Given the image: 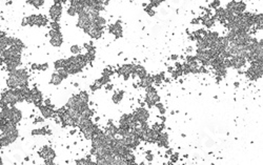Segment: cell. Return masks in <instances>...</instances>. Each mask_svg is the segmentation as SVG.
Listing matches in <instances>:
<instances>
[{"label": "cell", "instance_id": "9c48e42d", "mask_svg": "<svg viewBox=\"0 0 263 165\" xmlns=\"http://www.w3.org/2000/svg\"><path fill=\"white\" fill-rule=\"evenodd\" d=\"M133 115H134V117L136 118V120L138 122H146L149 117L148 109H145V108H137Z\"/></svg>", "mask_w": 263, "mask_h": 165}, {"label": "cell", "instance_id": "74e56055", "mask_svg": "<svg viewBox=\"0 0 263 165\" xmlns=\"http://www.w3.org/2000/svg\"><path fill=\"white\" fill-rule=\"evenodd\" d=\"M66 13H68V15L72 16V17H74V16L78 15V14H77V12H76V10H75L73 7H68V11H66Z\"/></svg>", "mask_w": 263, "mask_h": 165}, {"label": "cell", "instance_id": "5bb4252c", "mask_svg": "<svg viewBox=\"0 0 263 165\" xmlns=\"http://www.w3.org/2000/svg\"><path fill=\"white\" fill-rule=\"evenodd\" d=\"M232 61V67L236 68V70H239V68L243 67L246 64V59L243 58V57H232L231 58Z\"/></svg>", "mask_w": 263, "mask_h": 165}, {"label": "cell", "instance_id": "c3c4849f", "mask_svg": "<svg viewBox=\"0 0 263 165\" xmlns=\"http://www.w3.org/2000/svg\"><path fill=\"white\" fill-rule=\"evenodd\" d=\"M105 85H106V89H107V90H109V89L110 90V89H113V85H110V84H109V83H107V84H105Z\"/></svg>", "mask_w": 263, "mask_h": 165}, {"label": "cell", "instance_id": "d4e9b609", "mask_svg": "<svg viewBox=\"0 0 263 165\" xmlns=\"http://www.w3.org/2000/svg\"><path fill=\"white\" fill-rule=\"evenodd\" d=\"M123 95H124V93L122 92V90H120V92H116L115 94L113 95L112 100L114 101V103H119V102H121V100L123 99Z\"/></svg>", "mask_w": 263, "mask_h": 165}, {"label": "cell", "instance_id": "7bdbcfd3", "mask_svg": "<svg viewBox=\"0 0 263 165\" xmlns=\"http://www.w3.org/2000/svg\"><path fill=\"white\" fill-rule=\"evenodd\" d=\"M177 160H178V154H173L171 157V162H176Z\"/></svg>", "mask_w": 263, "mask_h": 165}, {"label": "cell", "instance_id": "1f68e13d", "mask_svg": "<svg viewBox=\"0 0 263 165\" xmlns=\"http://www.w3.org/2000/svg\"><path fill=\"white\" fill-rule=\"evenodd\" d=\"M98 81L100 82V84L101 85H105V84H107L110 82V76H104V75H102L101 76V78L100 79H98Z\"/></svg>", "mask_w": 263, "mask_h": 165}, {"label": "cell", "instance_id": "ee69618b", "mask_svg": "<svg viewBox=\"0 0 263 165\" xmlns=\"http://www.w3.org/2000/svg\"><path fill=\"white\" fill-rule=\"evenodd\" d=\"M146 160H148V161H152V160H153V155H152V154L149 153V152L146 154Z\"/></svg>", "mask_w": 263, "mask_h": 165}, {"label": "cell", "instance_id": "60d3db41", "mask_svg": "<svg viewBox=\"0 0 263 165\" xmlns=\"http://www.w3.org/2000/svg\"><path fill=\"white\" fill-rule=\"evenodd\" d=\"M197 61V58H196V56H187L186 59H185V62L186 63H192V62H196Z\"/></svg>", "mask_w": 263, "mask_h": 165}, {"label": "cell", "instance_id": "d590c367", "mask_svg": "<svg viewBox=\"0 0 263 165\" xmlns=\"http://www.w3.org/2000/svg\"><path fill=\"white\" fill-rule=\"evenodd\" d=\"M154 131H158V133H161V131H163V128H164V124H160V123H158V124H154L153 127Z\"/></svg>", "mask_w": 263, "mask_h": 165}, {"label": "cell", "instance_id": "e575fe53", "mask_svg": "<svg viewBox=\"0 0 263 165\" xmlns=\"http://www.w3.org/2000/svg\"><path fill=\"white\" fill-rule=\"evenodd\" d=\"M57 73L62 77L63 80H64V79H66V78L68 77V73L66 71L65 68H60V70H57Z\"/></svg>", "mask_w": 263, "mask_h": 165}, {"label": "cell", "instance_id": "8fae6325", "mask_svg": "<svg viewBox=\"0 0 263 165\" xmlns=\"http://www.w3.org/2000/svg\"><path fill=\"white\" fill-rule=\"evenodd\" d=\"M109 33L113 34L116 38L121 37V36H122V26H121L120 21H117L115 24L110 25L109 26Z\"/></svg>", "mask_w": 263, "mask_h": 165}, {"label": "cell", "instance_id": "816d5d0a", "mask_svg": "<svg viewBox=\"0 0 263 165\" xmlns=\"http://www.w3.org/2000/svg\"><path fill=\"white\" fill-rule=\"evenodd\" d=\"M68 1V0H61V3H66Z\"/></svg>", "mask_w": 263, "mask_h": 165}, {"label": "cell", "instance_id": "603a6c76", "mask_svg": "<svg viewBox=\"0 0 263 165\" xmlns=\"http://www.w3.org/2000/svg\"><path fill=\"white\" fill-rule=\"evenodd\" d=\"M49 131L46 127H40V128H36V130L32 131V135L33 136H40V135H48L49 134Z\"/></svg>", "mask_w": 263, "mask_h": 165}, {"label": "cell", "instance_id": "484cf974", "mask_svg": "<svg viewBox=\"0 0 263 165\" xmlns=\"http://www.w3.org/2000/svg\"><path fill=\"white\" fill-rule=\"evenodd\" d=\"M196 41H197V42H196L197 48H200V49L209 48V43H207L206 41L203 39V38H201V39H198V40H196Z\"/></svg>", "mask_w": 263, "mask_h": 165}, {"label": "cell", "instance_id": "e0dca14e", "mask_svg": "<svg viewBox=\"0 0 263 165\" xmlns=\"http://www.w3.org/2000/svg\"><path fill=\"white\" fill-rule=\"evenodd\" d=\"M157 143L159 146L161 147H167V143H168V136L167 134L165 133H159V136H158V140Z\"/></svg>", "mask_w": 263, "mask_h": 165}, {"label": "cell", "instance_id": "4316f807", "mask_svg": "<svg viewBox=\"0 0 263 165\" xmlns=\"http://www.w3.org/2000/svg\"><path fill=\"white\" fill-rule=\"evenodd\" d=\"M49 149H51V147H49V146H43L42 148H40V149H39V152H38V155H39L40 158L45 159L46 157H48V155H49Z\"/></svg>", "mask_w": 263, "mask_h": 165}, {"label": "cell", "instance_id": "f35d334b", "mask_svg": "<svg viewBox=\"0 0 263 165\" xmlns=\"http://www.w3.org/2000/svg\"><path fill=\"white\" fill-rule=\"evenodd\" d=\"M80 51H81V49H80V48L78 45H73L71 48V52L73 54H75V55H78V54H80Z\"/></svg>", "mask_w": 263, "mask_h": 165}, {"label": "cell", "instance_id": "f6af8a7d", "mask_svg": "<svg viewBox=\"0 0 263 165\" xmlns=\"http://www.w3.org/2000/svg\"><path fill=\"white\" fill-rule=\"evenodd\" d=\"M21 25H22V26H26V25H27V18H26V17H24L23 19H22V21H21Z\"/></svg>", "mask_w": 263, "mask_h": 165}, {"label": "cell", "instance_id": "8992f818", "mask_svg": "<svg viewBox=\"0 0 263 165\" xmlns=\"http://www.w3.org/2000/svg\"><path fill=\"white\" fill-rule=\"evenodd\" d=\"M49 37H51V44L55 48H59L61 46L62 42H63V37L61 35L60 31H54V30H51L49 31Z\"/></svg>", "mask_w": 263, "mask_h": 165}, {"label": "cell", "instance_id": "44dd1931", "mask_svg": "<svg viewBox=\"0 0 263 165\" xmlns=\"http://www.w3.org/2000/svg\"><path fill=\"white\" fill-rule=\"evenodd\" d=\"M48 24V19H46L42 15H36V20H35V25L37 26H43Z\"/></svg>", "mask_w": 263, "mask_h": 165}, {"label": "cell", "instance_id": "2e32d148", "mask_svg": "<svg viewBox=\"0 0 263 165\" xmlns=\"http://www.w3.org/2000/svg\"><path fill=\"white\" fill-rule=\"evenodd\" d=\"M200 21L202 22V24L205 25L206 27H212L215 25L216 19H215V17H212L209 14H205L203 17L200 18Z\"/></svg>", "mask_w": 263, "mask_h": 165}, {"label": "cell", "instance_id": "83f0119b", "mask_svg": "<svg viewBox=\"0 0 263 165\" xmlns=\"http://www.w3.org/2000/svg\"><path fill=\"white\" fill-rule=\"evenodd\" d=\"M78 98L82 104H88V95L87 92H81L78 94Z\"/></svg>", "mask_w": 263, "mask_h": 165}, {"label": "cell", "instance_id": "f1b7e54d", "mask_svg": "<svg viewBox=\"0 0 263 165\" xmlns=\"http://www.w3.org/2000/svg\"><path fill=\"white\" fill-rule=\"evenodd\" d=\"M54 66L57 70H60V68H64L65 67V59H59L57 61H55Z\"/></svg>", "mask_w": 263, "mask_h": 165}, {"label": "cell", "instance_id": "d6a6232c", "mask_svg": "<svg viewBox=\"0 0 263 165\" xmlns=\"http://www.w3.org/2000/svg\"><path fill=\"white\" fill-rule=\"evenodd\" d=\"M163 1H165V0H151V2H149L148 7L153 9V7H158V5H159L160 3H162Z\"/></svg>", "mask_w": 263, "mask_h": 165}, {"label": "cell", "instance_id": "7c38bea8", "mask_svg": "<svg viewBox=\"0 0 263 165\" xmlns=\"http://www.w3.org/2000/svg\"><path fill=\"white\" fill-rule=\"evenodd\" d=\"M21 119H22V114H21V112L19 111L18 108L14 107V106L11 107V117H10V121H11V122L15 123V124H18V123L21 121Z\"/></svg>", "mask_w": 263, "mask_h": 165}, {"label": "cell", "instance_id": "ffe728a7", "mask_svg": "<svg viewBox=\"0 0 263 165\" xmlns=\"http://www.w3.org/2000/svg\"><path fill=\"white\" fill-rule=\"evenodd\" d=\"M245 76L247 77V78L250 79V80H257V79L262 78V77L260 76L256 71H254L251 66L248 67V70L245 71Z\"/></svg>", "mask_w": 263, "mask_h": 165}, {"label": "cell", "instance_id": "7a4b0ae2", "mask_svg": "<svg viewBox=\"0 0 263 165\" xmlns=\"http://www.w3.org/2000/svg\"><path fill=\"white\" fill-rule=\"evenodd\" d=\"M146 96H145V103L148 104L149 107L154 106L157 102H160V97L157 94V90L155 89V87L152 86L146 87Z\"/></svg>", "mask_w": 263, "mask_h": 165}, {"label": "cell", "instance_id": "d6986e66", "mask_svg": "<svg viewBox=\"0 0 263 165\" xmlns=\"http://www.w3.org/2000/svg\"><path fill=\"white\" fill-rule=\"evenodd\" d=\"M153 84H154L153 76H149V75L146 74V75L143 77V78H141L140 86H142V87H144V89H146V87H148V86H152Z\"/></svg>", "mask_w": 263, "mask_h": 165}, {"label": "cell", "instance_id": "ac0fdd59", "mask_svg": "<svg viewBox=\"0 0 263 165\" xmlns=\"http://www.w3.org/2000/svg\"><path fill=\"white\" fill-rule=\"evenodd\" d=\"M146 70L143 66H141V65H134V67H133V74L132 75H136L138 76L139 78H143L145 75H146Z\"/></svg>", "mask_w": 263, "mask_h": 165}, {"label": "cell", "instance_id": "ba28073f", "mask_svg": "<svg viewBox=\"0 0 263 165\" xmlns=\"http://www.w3.org/2000/svg\"><path fill=\"white\" fill-rule=\"evenodd\" d=\"M5 67L9 71H15L19 65L21 64V56H15V57H11L10 59L5 60L4 61Z\"/></svg>", "mask_w": 263, "mask_h": 165}, {"label": "cell", "instance_id": "9a60e30c", "mask_svg": "<svg viewBox=\"0 0 263 165\" xmlns=\"http://www.w3.org/2000/svg\"><path fill=\"white\" fill-rule=\"evenodd\" d=\"M39 109L43 118H52L55 115V109H53L52 106H46L44 104L43 105L41 104L39 106Z\"/></svg>", "mask_w": 263, "mask_h": 165}, {"label": "cell", "instance_id": "4dcf8cb0", "mask_svg": "<svg viewBox=\"0 0 263 165\" xmlns=\"http://www.w3.org/2000/svg\"><path fill=\"white\" fill-rule=\"evenodd\" d=\"M26 2L35 7H40L44 3V0H26Z\"/></svg>", "mask_w": 263, "mask_h": 165}, {"label": "cell", "instance_id": "ab89813d", "mask_svg": "<svg viewBox=\"0 0 263 165\" xmlns=\"http://www.w3.org/2000/svg\"><path fill=\"white\" fill-rule=\"evenodd\" d=\"M49 68L48 63H43V64H37V70L39 71H46Z\"/></svg>", "mask_w": 263, "mask_h": 165}, {"label": "cell", "instance_id": "3957f363", "mask_svg": "<svg viewBox=\"0 0 263 165\" xmlns=\"http://www.w3.org/2000/svg\"><path fill=\"white\" fill-rule=\"evenodd\" d=\"M83 31H84V33L90 35L93 39H99V38H101L102 34H103V29L98 25H96L94 22L91 23L87 27H85Z\"/></svg>", "mask_w": 263, "mask_h": 165}, {"label": "cell", "instance_id": "b9f144b4", "mask_svg": "<svg viewBox=\"0 0 263 165\" xmlns=\"http://www.w3.org/2000/svg\"><path fill=\"white\" fill-rule=\"evenodd\" d=\"M158 108H159V111L161 112V114H164L165 112V108H164V106H163V104L162 103H160V102H157L156 104H155Z\"/></svg>", "mask_w": 263, "mask_h": 165}, {"label": "cell", "instance_id": "277c9868", "mask_svg": "<svg viewBox=\"0 0 263 165\" xmlns=\"http://www.w3.org/2000/svg\"><path fill=\"white\" fill-rule=\"evenodd\" d=\"M31 92H32V94L31 96H30L29 98L26 99V102H29V103H34L36 106H38L39 107L41 104H42V94L39 92V90L37 89V87H34V89H31Z\"/></svg>", "mask_w": 263, "mask_h": 165}, {"label": "cell", "instance_id": "cb8c5ba5", "mask_svg": "<svg viewBox=\"0 0 263 165\" xmlns=\"http://www.w3.org/2000/svg\"><path fill=\"white\" fill-rule=\"evenodd\" d=\"M94 23L96 24V25H98V26H100V27H102V29H103V27L106 25V20H105V19L102 17V16H100V15H98L97 16V17L94 19V21H93Z\"/></svg>", "mask_w": 263, "mask_h": 165}, {"label": "cell", "instance_id": "836d02e7", "mask_svg": "<svg viewBox=\"0 0 263 165\" xmlns=\"http://www.w3.org/2000/svg\"><path fill=\"white\" fill-rule=\"evenodd\" d=\"M101 86L102 85L100 84V82H99L98 80H96L92 85H91V89H92L93 92H96V90H98L99 89H101Z\"/></svg>", "mask_w": 263, "mask_h": 165}, {"label": "cell", "instance_id": "7dc6e473", "mask_svg": "<svg viewBox=\"0 0 263 165\" xmlns=\"http://www.w3.org/2000/svg\"><path fill=\"white\" fill-rule=\"evenodd\" d=\"M42 121H43L42 118H38V119H36L34 121V123H40V122H42Z\"/></svg>", "mask_w": 263, "mask_h": 165}, {"label": "cell", "instance_id": "30bf717a", "mask_svg": "<svg viewBox=\"0 0 263 165\" xmlns=\"http://www.w3.org/2000/svg\"><path fill=\"white\" fill-rule=\"evenodd\" d=\"M133 67H134V64H124L121 67L118 68L117 73L119 75L123 76V78L127 80L129 78V76L133 74Z\"/></svg>", "mask_w": 263, "mask_h": 165}, {"label": "cell", "instance_id": "681fc988", "mask_svg": "<svg viewBox=\"0 0 263 165\" xmlns=\"http://www.w3.org/2000/svg\"><path fill=\"white\" fill-rule=\"evenodd\" d=\"M54 3H61V0H54Z\"/></svg>", "mask_w": 263, "mask_h": 165}, {"label": "cell", "instance_id": "bcb514c9", "mask_svg": "<svg viewBox=\"0 0 263 165\" xmlns=\"http://www.w3.org/2000/svg\"><path fill=\"white\" fill-rule=\"evenodd\" d=\"M199 22H200V19H193L192 20V23H194V24H197Z\"/></svg>", "mask_w": 263, "mask_h": 165}, {"label": "cell", "instance_id": "5b68a950", "mask_svg": "<svg viewBox=\"0 0 263 165\" xmlns=\"http://www.w3.org/2000/svg\"><path fill=\"white\" fill-rule=\"evenodd\" d=\"M49 17H51L52 21H57L59 22L60 17L62 14V5L61 3H54L49 7Z\"/></svg>", "mask_w": 263, "mask_h": 165}, {"label": "cell", "instance_id": "8d00e7d4", "mask_svg": "<svg viewBox=\"0 0 263 165\" xmlns=\"http://www.w3.org/2000/svg\"><path fill=\"white\" fill-rule=\"evenodd\" d=\"M51 30L54 31H60V24L57 21H52L51 22Z\"/></svg>", "mask_w": 263, "mask_h": 165}, {"label": "cell", "instance_id": "f546056e", "mask_svg": "<svg viewBox=\"0 0 263 165\" xmlns=\"http://www.w3.org/2000/svg\"><path fill=\"white\" fill-rule=\"evenodd\" d=\"M163 79H164V73H161V74H158V75L153 76L154 84H160L162 82Z\"/></svg>", "mask_w": 263, "mask_h": 165}, {"label": "cell", "instance_id": "52a82bcc", "mask_svg": "<svg viewBox=\"0 0 263 165\" xmlns=\"http://www.w3.org/2000/svg\"><path fill=\"white\" fill-rule=\"evenodd\" d=\"M78 21H77V26L80 27V29L84 30L85 27H87L92 23V19H91L90 15L84 12H81L78 14Z\"/></svg>", "mask_w": 263, "mask_h": 165}, {"label": "cell", "instance_id": "f907efd6", "mask_svg": "<svg viewBox=\"0 0 263 165\" xmlns=\"http://www.w3.org/2000/svg\"><path fill=\"white\" fill-rule=\"evenodd\" d=\"M171 58H173V60H176L177 58H178V56H176V55H173V56H171Z\"/></svg>", "mask_w": 263, "mask_h": 165}, {"label": "cell", "instance_id": "7402d4cb", "mask_svg": "<svg viewBox=\"0 0 263 165\" xmlns=\"http://www.w3.org/2000/svg\"><path fill=\"white\" fill-rule=\"evenodd\" d=\"M62 81H63V78L57 73V71L53 74L52 77H51V83L54 84V85H59Z\"/></svg>", "mask_w": 263, "mask_h": 165}, {"label": "cell", "instance_id": "4fadbf2b", "mask_svg": "<svg viewBox=\"0 0 263 165\" xmlns=\"http://www.w3.org/2000/svg\"><path fill=\"white\" fill-rule=\"evenodd\" d=\"M97 128H98V126H97L96 124H94V123H92L91 125H88V126H87V127H84L83 130H80V131H81V133L83 134L85 139L91 140Z\"/></svg>", "mask_w": 263, "mask_h": 165}, {"label": "cell", "instance_id": "6da1fadb", "mask_svg": "<svg viewBox=\"0 0 263 165\" xmlns=\"http://www.w3.org/2000/svg\"><path fill=\"white\" fill-rule=\"evenodd\" d=\"M3 103L7 104V105L14 106L16 103L18 102H23L24 99L21 96L20 92H19V89H9L7 92H3L1 94V100Z\"/></svg>", "mask_w": 263, "mask_h": 165}]
</instances>
